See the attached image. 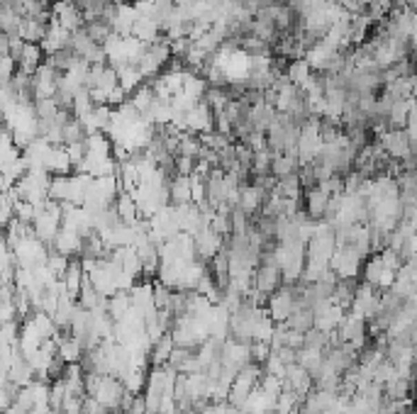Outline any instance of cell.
Here are the masks:
<instances>
[{"mask_svg": "<svg viewBox=\"0 0 417 414\" xmlns=\"http://www.w3.org/2000/svg\"><path fill=\"white\" fill-rule=\"evenodd\" d=\"M110 115H112V107L108 105H95L83 120H79L83 125L85 134H93V132H105L108 122H110Z\"/></svg>", "mask_w": 417, "mask_h": 414, "instance_id": "2e32d148", "label": "cell"}, {"mask_svg": "<svg viewBox=\"0 0 417 414\" xmlns=\"http://www.w3.org/2000/svg\"><path fill=\"white\" fill-rule=\"evenodd\" d=\"M378 147L393 161H415V142L405 134V130H383L378 134Z\"/></svg>", "mask_w": 417, "mask_h": 414, "instance_id": "7a4b0ae2", "label": "cell"}, {"mask_svg": "<svg viewBox=\"0 0 417 414\" xmlns=\"http://www.w3.org/2000/svg\"><path fill=\"white\" fill-rule=\"evenodd\" d=\"M0 127H3V125H0Z\"/></svg>", "mask_w": 417, "mask_h": 414, "instance_id": "d6a6232c", "label": "cell"}, {"mask_svg": "<svg viewBox=\"0 0 417 414\" xmlns=\"http://www.w3.org/2000/svg\"><path fill=\"white\" fill-rule=\"evenodd\" d=\"M66 154H69L71 163H74V168H76V166H79L81 161H83V156H85V147H83V142H76V144H66Z\"/></svg>", "mask_w": 417, "mask_h": 414, "instance_id": "f546056e", "label": "cell"}, {"mask_svg": "<svg viewBox=\"0 0 417 414\" xmlns=\"http://www.w3.org/2000/svg\"><path fill=\"white\" fill-rule=\"evenodd\" d=\"M281 324H285L288 329H296V331H303V334H305L307 329H312V309L298 307L296 304V309L288 315V320L281 322Z\"/></svg>", "mask_w": 417, "mask_h": 414, "instance_id": "7402d4cb", "label": "cell"}, {"mask_svg": "<svg viewBox=\"0 0 417 414\" xmlns=\"http://www.w3.org/2000/svg\"><path fill=\"white\" fill-rule=\"evenodd\" d=\"M174 346L176 344H174V339H171V334L164 331V334L152 344V349H149V361H152V366H164V363L169 361Z\"/></svg>", "mask_w": 417, "mask_h": 414, "instance_id": "e0dca14e", "label": "cell"}, {"mask_svg": "<svg viewBox=\"0 0 417 414\" xmlns=\"http://www.w3.org/2000/svg\"><path fill=\"white\" fill-rule=\"evenodd\" d=\"M332 200V195L325 193L320 185H312V188L303 190V212H305L310 220H323L325 212H327V205Z\"/></svg>", "mask_w": 417, "mask_h": 414, "instance_id": "9c48e42d", "label": "cell"}, {"mask_svg": "<svg viewBox=\"0 0 417 414\" xmlns=\"http://www.w3.org/2000/svg\"><path fill=\"white\" fill-rule=\"evenodd\" d=\"M69 261L71 258H66V256H61V253H57V251H52V249H49V253H47V268L49 271L54 273V276H57L59 280L63 278V273H66V268H69Z\"/></svg>", "mask_w": 417, "mask_h": 414, "instance_id": "4316f807", "label": "cell"}, {"mask_svg": "<svg viewBox=\"0 0 417 414\" xmlns=\"http://www.w3.org/2000/svg\"><path fill=\"white\" fill-rule=\"evenodd\" d=\"M298 168H301L298 166V158L291 156V154H274V158H271V176L276 180L298 174Z\"/></svg>", "mask_w": 417, "mask_h": 414, "instance_id": "ffe728a7", "label": "cell"}, {"mask_svg": "<svg viewBox=\"0 0 417 414\" xmlns=\"http://www.w3.org/2000/svg\"><path fill=\"white\" fill-rule=\"evenodd\" d=\"M20 25H22L20 12H15L12 8H0V32H3L6 37L20 34Z\"/></svg>", "mask_w": 417, "mask_h": 414, "instance_id": "cb8c5ba5", "label": "cell"}, {"mask_svg": "<svg viewBox=\"0 0 417 414\" xmlns=\"http://www.w3.org/2000/svg\"><path fill=\"white\" fill-rule=\"evenodd\" d=\"M81 247H83V239H81L76 231L59 229L49 249L57 251V253H61V256H66V258H74V256H81Z\"/></svg>", "mask_w": 417, "mask_h": 414, "instance_id": "30bf717a", "label": "cell"}, {"mask_svg": "<svg viewBox=\"0 0 417 414\" xmlns=\"http://www.w3.org/2000/svg\"><path fill=\"white\" fill-rule=\"evenodd\" d=\"M112 210L117 212L120 222H125V225H134L137 220H142V217H139L137 205H134V200H132V195L127 193V190H120V193H117L115 203H112Z\"/></svg>", "mask_w": 417, "mask_h": 414, "instance_id": "5bb4252c", "label": "cell"}, {"mask_svg": "<svg viewBox=\"0 0 417 414\" xmlns=\"http://www.w3.org/2000/svg\"><path fill=\"white\" fill-rule=\"evenodd\" d=\"M59 71L52 68L49 63L42 61V66L32 74V98L34 100H44V98H52L57 93V85H59Z\"/></svg>", "mask_w": 417, "mask_h": 414, "instance_id": "5b68a950", "label": "cell"}, {"mask_svg": "<svg viewBox=\"0 0 417 414\" xmlns=\"http://www.w3.org/2000/svg\"><path fill=\"white\" fill-rule=\"evenodd\" d=\"M296 363L301 368H305L307 375L315 380L317 373H320V368H323L325 363V351H317V349H307V346H301L296 351Z\"/></svg>", "mask_w": 417, "mask_h": 414, "instance_id": "9a60e30c", "label": "cell"}, {"mask_svg": "<svg viewBox=\"0 0 417 414\" xmlns=\"http://www.w3.org/2000/svg\"><path fill=\"white\" fill-rule=\"evenodd\" d=\"M132 37L144 44H152L156 39H161V30H159V25L152 17H137V22L132 27Z\"/></svg>", "mask_w": 417, "mask_h": 414, "instance_id": "d6986e66", "label": "cell"}, {"mask_svg": "<svg viewBox=\"0 0 417 414\" xmlns=\"http://www.w3.org/2000/svg\"><path fill=\"white\" fill-rule=\"evenodd\" d=\"M310 76H312V68L307 66L305 59H293V61L288 63V68H285V79L291 81L296 88H301Z\"/></svg>", "mask_w": 417, "mask_h": 414, "instance_id": "603a6c76", "label": "cell"}, {"mask_svg": "<svg viewBox=\"0 0 417 414\" xmlns=\"http://www.w3.org/2000/svg\"><path fill=\"white\" fill-rule=\"evenodd\" d=\"M278 285H281V268L276 263H259L256 271H254L252 288L259 295H264V298H269Z\"/></svg>", "mask_w": 417, "mask_h": 414, "instance_id": "ba28073f", "label": "cell"}, {"mask_svg": "<svg viewBox=\"0 0 417 414\" xmlns=\"http://www.w3.org/2000/svg\"><path fill=\"white\" fill-rule=\"evenodd\" d=\"M193 247H196L198 261L207 263L212 256H217V253L222 251V247H225V239H222L220 234H215L210 227H201V229L193 234Z\"/></svg>", "mask_w": 417, "mask_h": 414, "instance_id": "8992f818", "label": "cell"}, {"mask_svg": "<svg viewBox=\"0 0 417 414\" xmlns=\"http://www.w3.org/2000/svg\"><path fill=\"white\" fill-rule=\"evenodd\" d=\"M42 61H44V52H42V47L39 44H30V42H25V47H22V52H20V56H17V71H25V74H34L39 66H42Z\"/></svg>", "mask_w": 417, "mask_h": 414, "instance_id": "4fadbf2b", "label": "cell"}, {"mask_svg": "<svg viewBox=\"0 0 417 414\" xmlns=\"http://www.w3.org/2000/svg\"><path fill=\"white\" fill-rule=\"evenodd\" d=\"M261 6H283L285 0H259Z\"/></svg>", "mask_w": 417, "mask_h": 414, "instance_id": "4dcf8cb0", "label": "cell"}, {"mask_svg": "<svg viewBox=\"0 0 417 414\" xmlns=\"http://www.w3.org/2000/svg\"><path fill=\"white\" fill-rule=\"evenodd\" d=\"M85 139V130L83 125H81L79 120H76L74 115L66 120V125H63L61 130V144L66 147V144H76V142H83Z\"/></svg>", "mask_w": 417, "mask_h": 414, "instance_id": "484cf974", "label": "cell"}, {"mask_svg": "<svg viewBox=\"0 0 417 414\" xmlns=\"http://www.w3.org/2000/svg\"><path fill=\"white\" fill-rule=\"evenodd\" d=\"M105 3H122V0H105Z\"/></svg>", "mask_w": 417, "mask_h": 414, "instance_id": "1f68e13d", "label": "cell"}, {"mask_svg": "<svg viewBox=\"0 0 417 414\" xmlns=\"http://www.w3.org/2000/svg\"><path fill=\"white\" fill-rule=\"evenodd\" d=\"M57 356L61 358L63 363H81V358H83V344H81L76 336H71L69 331H63V334H59L57 339Z\"/></svg>", "mask_w": 417, "mask_h": 414, "instance_id": "8fae6325", "label": "cell"}, {"mask_svg": "<svg viewBox=\"0 0 417 414\" xmlns=\"http://www.w3.org/2000/svg\"><path fill=\"white\" fill-rule=\"evenodd\" d=\"M52 12H54V20L63 27L66 32H79L83 30L85 20H83V12L71 3V0H57L52 3Z\"/></svg>", "mask_w": 417, "mask_h": 414, "instance_id": "52a82bcc", "label": "cell"}, {"mask_svg": "<svg viewBox=\"0 0 417 414\" xmlns=\"http://www.w3.org/2000/svg\"><path fill=\"white\" fill-rule=\"evenodd\" d=\"M117 85H120V88L125 90L127 95L132 93L134 88H139V85H142V76H139L137 66H122V68H117Z\"/></svg>", "mask_w": 417, "mask_h": 414, "instance_id": "d4e9b609", "label": "cell"}, {"mask_svg": "<svg viewBox=\"0 0 417 414\" xmlns=\"http://www.w3.org/2000/svg\"><path fill=\"white\" fill-rule=\"evenodd\" d=\"M298 290H301V283L298 285H285L281 283L274 293L266 298V315L274 320V324H281V322L288 320L293 309L298 304Z\"/></svg>", "mask_w": 417, "mask_h": 414, "instance_id": "6da1fadb", "label": "cell"}, {"mask_svg": "<svg viewBox=\"0 0 417 414\" xmlns=\"http://www.w3.org/2000/svg\"><path fill=\"white\" fill-rule=\"evenodd\" d=\"M215 130V112L205 105V103H196L190 107L188 115L183 117V132H190V134H207V132Z\"/></svg>", "mask_w": 417, "mask_h": 414, "instance_id": "277c9868", "label": "cell"}, {"mask_svg": "<svg viewBox=\"0 0 417 414\" xmlns=\"http://www.w3.org/2000/svg\"><path fill=\"white\" fill-rule=\"evenodd\" d=\"M190 200V176H174L169 180V205H185Z\"/></svg>", "mask_w": 417, "mask_h": 414, "instance_id": "ac0fdd59", "label": "cell"}, {"mask_svg": "<svg viewBox=\"0 0 417 414\" xmlns=\"http://www.w3.org/2000/svg\"><path fill=\"white\" fill-rule=\"evenodd\" d=\"M361 263H364V256H359L352 247H337L332 253V258H329V268L334 271L337 278L359 280Z\"/></svg>", "mask_w": 417, "mask_h": 414, "instance_id": "3957f363", "label": "cell"}, {"mask_svg": "<svg viewBox=\"0 0 417 414\" xmlns=\"http://www.w3.org/2000/svg\"><path fill=\"white\" fill-rule=\"evenodd\" d=\"M71 168H74V163H71V158H69V154H66V147H63V144L49 149L47 158H44V171H47L49 176H69Z\"/></svg>", "mask_w": 417, "mask_h": 414, "instance_id": "7c38bea8", "label": "cell"}, {"mask_svg": "<svg viewBox=\"0 0 417 414\" xmlns=\"http://www.w3.org/2000/svg\"><path fill=\"white\" fill-rule=\"evenodd\" d=\"M47 25L49 22H39V20H32V17H22V25H20V37L30 44H39L47 34Z\"/></svg>", "mask_w": 417, "mask_h": 414, "instance_id": "44dd1931", "label": "cell"}, {"mask_svg": "<svg viewBox=\"0 0 417 414\" xmlns=\"http://www.w3.org/2000/svg\"><path fill=\"white\" fill-rule=\"evenodd\" d=\"M15 71H17V63L10 54L0 56V85H10V79L15 76Z\"/></svg>", "mask_w": 417, "mask_h": 414, "instance_id": "83f0119b", "label": "cell"}, {"mask_svg": "<svg viewBox=\"0 0 417 414\" xmlns=\"http://www.w3.org/2000/svg\"><path fill=\"white\" fill-rule=\"evenodd\" d=\"M249 346H252V363H259L261 366V363L269 358V353H271L269 341H252Z\"/></svg>", "mask_w": 417, "mask_h": 414, "instance_id": "f1b7e54d", "label": "cell"}]
</instances>
